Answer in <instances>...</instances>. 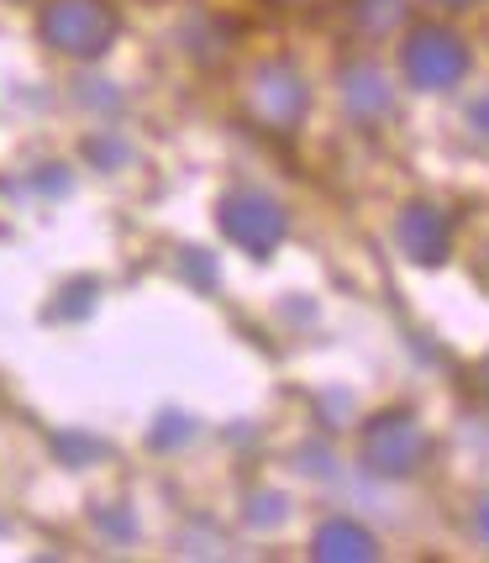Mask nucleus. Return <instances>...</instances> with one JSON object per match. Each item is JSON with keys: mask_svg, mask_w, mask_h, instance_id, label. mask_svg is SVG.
Returning a JSON list of instances; mask_svg holds the SVG:
<instances>
[{"mask_svg": "<svg viewBox=\"0 0 489 563\" xmlns=\"http://www.w3.org/2000/svg\"><path fill=\"white\" fill-rule=\"evenodd\" d=\"M43 37L58 53L74 58H100L116 37V11L105 0H53L43 11Z\"/></svg>", "mask_w": 489, "mask_h": 563, "instance_id": "f257e3e1", "label": "nucleus"}, {"mask_svg": "<svg viewBox=\"0 0 489 563\" xmlns=\"http://www.w3.org/2000/svg\"><path fill=\"white\" fill-rule=\"evenodd\" d=\"M400 64H405V79L416 90H453L468 74V48L447 26H416L400 48Z\"/></svg>", "mask_w": 489, "mask_h": 563, "instance_id": "f03ea898", "label": "nucleus"}, {"mask_svg": "<svg viewBox=\"0 0 489 563\" xmlns=\"http://www.w3.org/2000/svg\"><path fill=\"white\" fill-rule=\"evenodd\" d=\"M426 459V432L411 411H385L364 427V464L385 479H405L416 474Z\"/></svg>", "mask_w": 489, "mask_h": 563, "instance_id": "7ed1b4c3", "label": "nucleus"}, {"mask_svg": "<svg viewBox=\"0 0 489 563\" xmlns=\"http://www.w3.org/2000/svg\"><path fill=\"white\" fill-rule=\"evenodd\" d=\"M221 232L232 243H243L253 258H269L285 243V211L258 190H237V196L221 200Z\"/></svg>", "mask_w": 489, "mask_h": 563, "instance_id": "20e7f679", "label": "nucleus"}, {"mask_svg": "<svg viewBox=\"0 0 489 563\" xmlns=\"http://www.w3.org/2000/svg\"><path fill=\"white\" fill-rule=\"evenodd\" d=\"M247 106L264 126H294L305 117V85L290 64H264L253 74V90H247Z\"/></svg>", "mask_w": 489, "mask_h": 563, "instance_id": "39448f33", "label": "nucleus"}, {"mask_svg": "<svg viewBox=\"0 0 489 563\" xmlns=\"http://www.w3.org/2000/svg\"><path fill=\"white\" fill-rule=\"evenodd\" d=\"M447 243H453V227L442 217L437 206H405L400 217V247L416 258V264H442L447 258Z\"/></svg>", "mask_w": 489, "mask_h": 563, "instance_id": "423d86ee", "label": "nucleus"}, {"mask_svg": "<svg viewBox=\"0 0 489 563\" xmlns=\"http://www.w3.org/2000/svg\"><path fill=\"white\" fill-rule=\"evenodd\" d=\"M311 553L326 563H368L379 553V542L368 538L358 521H326L316 532V542H311Z\"/></svg>", "mask_w": 489, "mask_h": 563, "instance_id": "0eeeda50", "label": "nucleus"}, {"mask_svg": "<svg viewBox=\"0 0 489 563\" xmlns=\"http://www.w3.org/2000/svg\"><path fill=\"white\" fill-rule=\"evenodd\" d=\"M343 96H347V106H353V117H364V122L390 117V85H385V74L368 69V64L343 74Z\"/></svg>", "mask_w": 489, "mask_h": 563, "instance_id": "6e6552de", "label": "nucleus"}, {"mask_svg": "<svg viewBox=\"0 0 489 563\" xmlns=\"http://www.w3.org/2000/svg\"><path fill=\"white\" fill-rule=\"evenodd\" d=\"M353 11L368 32H385V26L400 22V0H353Z\"/></svg>", "mask_w": 489, "mask_h": 563, "instance_id": "1a4fd4ad", "label": "nucleus"}, {"mask_svg": "<svg viewBox=\"0 0 489 563\" xmlns=\"http://www.w3.org/2000/svg\"><path fill=\"white\" fill-rule=\"evenodd\" d=\"M468 126H474V132H479V137L489 143V90L474 100V106H468Z\"/></svg>", "mask_w": 489, "mask_h": 563, "instance_id": "9d476101", "label": "nucleus"}, {"mask_svg": "<svg viewBox=\"0 0 489 563\" xmlns=\"http://www.w3.org/2000/svg\"><path fill=\"white\" fill-rule=\"evenodd\" d=\"M474 527H479V538L489 542V500H479V511H474Z\"/></svg>", "mask_w": 489, "mask_h": 563, "instance_id": "9b49d317", "label": "nucleus"}, {"mask_svg": "<svg viewBox=\"0 0 489 563\" xmlns=\"http://www.w3.org/2000/svg\"><path fill=\"white\" fill-rule=\"evenodd\" d=\"M442 5H468V0H442Z\"/></svg>", "mask_w": 489, "mask_h": 563, "instance_id": "f8f14e48", "label": "nucleus"}, {"mask_svg": "<svg viewBox=\"0 0 489 563\" xmlns=\"http://www.w3.org/2000/svg\"><path fill=\"white\" fill-rule=\"evenodd\" d=\"M485 390H489V358H485Z\"/></svg>", "mask_w": 489, "mask_h": 563, "instance_id": "ddd939ff", "label": "nucleus"}]
</instances>
